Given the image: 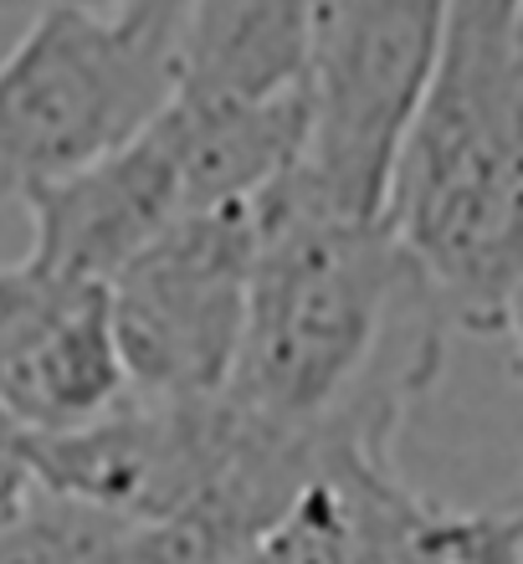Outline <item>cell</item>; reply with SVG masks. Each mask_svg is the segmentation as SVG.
<instances>
[{"instance_id": "obj_1", "label": "cell", "mask_w": 523, "mask_h": 564, "mask_svg": "<svg viewBox=\"0 0 523 564\" xmlns=\"http://www.w3.org/2000/svg\"><path fill=\"white\" fill-rule=\"evenodd\" d=\"M436 297L385 216L329 206L293 170L257 200L237 370L226 401L318 446L395 452L411 405L447 365Z\"/></svg>"}, {"instance_id": "obj_2", "label": "cell", "mask_w": 523, "mask_h": 564, "mask_svg": "<svg viewBox=\"0 0 523 564\" xmlns=\"http://www.w3.org/2000/svg\"><path fill=\"white\" fill-rule=\"evenodd\" d=\"M385 226L451 328L503 339L523 288V31H447L390 170Z\"/></svg>"}, {"instance_id": "obj_3", "label": "cell", "mask_w": 523, "mask_h": 564, "mask_svg": "<svg viewBox=\"0 0 523 564\" xmlns=\"http://www.w3.org/2000/svg\"><path fill=\"white\" fill-rule=\"evenodd\" d=\"M190 0L42 6L0 57V180L11 195L144 134L179 93Z\"/></svg>"}, {"instance_id": "obj_4", "label": "cell", "mask_w": 523, "mask_h": 564, "mask_svg": "<svg viewBox=\"0 0 523 564\" xmlns=\"http://www.w3.org/2000/svg\"><path fill=\"white\" fill-rule=\"evenodd\" d=\"M451 0H303V160L329 206L385 216L405 129L447 42Z\"/></svg>"}, {"instance_id": "obj_5", "label": "cell", "mask_w": 523, "mask_h": 564, "mask_svg": "<svg viewBox=\"0 0 523 564\" xmlns=\"http://www.w3.org/2000/svg\"><path fill=\"white\" fill-rule=\"evenodd\" d=\"M257 206L185 210L103 282L129 395H226L247 318Z\"/></svg>"}, {"instance_id": "obj_6", "label": "cell", "mask_w": 523, "mask_h": 564, "mask_svg": "<svg viewBox=\"0 0 523 564\" xmlns=\"http://www.w3.org/2000/svg\"><path fill=\"white\" fill-rule=\"evenodd\" d=\"M237 436V405L144 401L129 395L98 421L52 436H21L36 488L67 503L98 508L119 523H150L175 513L206 482Z\"/></svg>"}, {"instance_id": "obj_7", "label": "cell", "mask_w": 523, "mask_h": 564, "mask_svg": "<svg viewBox=\"0 0 523 564\" xmlns=\"http://www.w3.org/2000/svg\"><path fill=\"white\" fill-rule=\"evenodd\" d=\"M15 195L31 216L26 268L52 282L103 288L170 221L185 216V185L165 119H154L129 144L108 149L103 160L52 180H31Z\"/></svg>"}, {"instance_id": "obj_8", "label": "cell", "mask_w": 523, "mask_h": 564, "mask_svg": "<svg viewBox=\"0 0 523 564\" xmlns=\"http://www.w3.org/2000/svg\"><path fill=\"white\" fill-rule=\"evenodd\" d=\"M129 401V375L98 282H52L36 272L31 297L0 334V421L21 436H52Z\"/></svg>"}, {"instance_id": "obj_9", "label": "cell", "mask_w": 523, "mask_h": 564, "mask_svg": "<svg viewBox=\"0 0 523 564\" xmlns=\"http://www.w3.org/2000/svg\"><path fill=\"white\" fill-rule=\"evenodd\" d=\"M421 508L426 498L401 482L395 452L334 446L237 564H401Z\"/></svg>"}, {"instance_id": "obj_10", "label": "cell", "mask_w": 523, "mask_h": 564, "mask_svg": "<svg viewBox=\"0 0 523 564\" xmlns=\"http://www.w3.org/2000/svg\"><path fill=\"white\" fill-rule=\"evenodd\" d=\"M293 93H303V0H190L175 98L272 104Z\"/></svg>"}, {"instance_id": "obj_11", "label": "cell", "mask_w": 523, "mask_h": 564, "mask_svg": "<svg viewBox=\"0 0 523 564\" xmlns=\"http://www.w3.org/2000/svg\"><path fill=\"white\" fill-rule=\"evenodd\" d=\"M119 550V519L52 492H36L11 523H0V564H123Z\"/></svg>"}, {"instance_id": "obj_12", "label": "cell", "mask_w": 523, "mask_h": 564, "mask_svg": "<svg viewBox=\"0 0 523 564\" xmlns=\"http://www.w3.org/2000/svg\"><path fill=\"white\" fill-rule=\"evenodd\" d=\"M36 477H31L26 446H21V431L0 421V523H11L21 508L36 498Z\"/></svg>"}, {"instance_id": "obj_13", "label": "cell", "mask_w": 523, "mask_h": 564, "mask_svg": "<svg viewBox=\"0 0 523 564\" xmlns=\"http://www.w3.org/2000/svg\"><path fill=\"white\" fill-rule=\"evenodd\" d=\"M447 31H467V36H519L523 0H451Z\"/></svg>"}, {"instance_id": "obj_14", "label": "cell", "mask_w": 523, "mask_h": 564, "mask_svg": "<svg viewBox=\"0 0 523 564\" xmlns=\"http://www.w3.org/2000/svg\"><path fill=\"white\" fill-rule=\"evenodd\" d=\"M31 288H36V272L26 268V262H15V268H0V334H6V324L15 318V308L31 297Z\"/></svg>"}, {"instance_id": "obj_15", "label": "cell", "mask_w": 523, "mask_h": 564, "mask_svg": "<svg viewBox=\"0 0 523 564\" xmlns=\"http://www.w3.org/2000/svg\"><path fill=\"white\" fill-rule=\"evenodd\" d=\"M426 508H421V523H416V534H411V550L401 554V564H457V560H447V554H436L432 544H426Z\"/></svg>"}, {"instance_id": "obj_16", "label": "cell", "mask_w": 523, "mask_h": 564, "mask_svg": "<svg viewBox=\"0 0 523 564\" xmlns=\"http://www.w3.org/2000/svg\"><path fill=\"white\" fill-rule=\"evenodd\" d=\"M503 339L513 344V359H519V380H523V288L513 297V313H509V328H503Z\"/></svg>"}, {"instance_id": "obj_17", "label": "cell", "mask_w": 523, "mask_h": 564, "mask_svg": "<svg viewBox=\"0 0 523 564\" xmlns=\"http://www.w3.org/2000/svg\"><path fill=\"white\" fill-rule=\"evenodd\" d=\"M46 6H88V11H108V6H123V0H46Z\"/></svg>"}, {"instance_id": "obj_18", "label": "cell", "mask_w": 523, "mask_h": 564, "mask_svg": "<svg viewBox=\"0 0 523 564\" xmlns=\"http://www.w3.org/2000/svg\"><path fill=\"white\" fill-rule=\"evenodd\" d=\"M0 195H11V185H6V180H0Z\"/></svg>"}]
</instances>
